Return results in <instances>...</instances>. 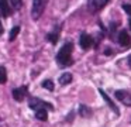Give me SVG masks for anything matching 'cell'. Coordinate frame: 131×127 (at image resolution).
Segmentation results:
<instances>
[{"label": "cell", "mask_w": 131, "mask_h": 127, "mask_svg": "<svg viewBox=\"0 0 131 127\" xmlns=\"http://www.w3.org/2000/svg\"><path fill=\"white\" fill-rule=\"evenodd\" d=\"M116 99H118L123 104L131 107V92H127V90H116Z\"/></svg>", "instance_id": "5b68a950"}, {"label": "cell", "mask_w": 131, "mask_h": 127, "mask_svg": "<svg viewBox=\"0 0 131 127\" xmlns=\"http://www.w3.org/2000/svg\"><path fill=\"white\" fill-rule=\"evenodd\" d=\"M27 93H28V87L27 86L16 87V89H13V97H14V100H17V102H23L24 97L27 96Z\"/></svg>", "instance_id": "8992f818"}, {"label": "cell", "mask_w": 131, "mask_h": 127, "mask_svg": "<svg viewBox=\"0 0 131 127\" xmlns=\"http://www.w3.org/2000/svg\"><path fill=\"white\" fill-rule=\"evenodd\" d=\"M123 8H124L125 13L131 16V4H127V3H124V4H123Z\"/></svg>", "instance_id": "d6986e66"}, {"label": "cell", "mask_w": 131, "mask_h": 127, "mask_svg": "<svg viewBox=\"0 0 131 127\" xmlns=\"http://www.w3.org/2000/svg\"><path fill=\"white\" fill-rule=\"evenodd\" d=\"M72 82V75L71 73H62V75L59 76V85H68Z\"/></svg>", "instance_id": "4fadbf2b"}, {"label": "cell", "mask_w": 131, "mask_h": 127, "mask_svg": "<svg viewBox=\"0 0 131 127\" xmlns=\"http://www.w3.org/2000/svg\"><path fill=\"white\" fill-rule=\"evenodd\" d=\"M118 42L123 47H128L131 44V38H130V34L127 33V30H121L118 33Z\"/></svg>", "instance_id": "30bf717a"}, {"label": "cell", "mask_w": 131, "mask_h": 127, "mask_svg": "<svg viewBox=\"0 0 131 127\" xmlns=\"http://www.w3.org/2000/svg\"><path fill=\"white\" fill-rule=\"evenodd\" d=\"M3 34V25H2V21H0V35Z\"/></svg>", "instance_id": "ffe728a7"}, {"label": "cell", "mask_w": 131, "mask_h": 127, "mask_svg": "<svg viewBox=\"0 0 131 127\" xmlns=\"http://www.w3.org/2000/svg\"><path fill=\"white\" fill-rule=\"evenodd\" d=\"M79 113L83 116V117H88V116H90L92 110L89 109L88 106H85V104H80V106H79Z\"/></svg>", "instance_id": "2e32d148"}, {"label": "cell", "mask_w": 131, "mask_h": 127, "mask_svg": "<svg viewBox=\"0 0 131 127\" xmlns=\"http://www.w3.org/2000/svg\"><path fill=\"white\" fill-rule=\"evenodd\" d=\"M128 65H130V68H131V55L128 56Z\"/></svg>", "instance_id": "44dd1931"}, {"label": "cell", "mask_w": 131, "mask_h": 127, "mask_svg": "<svg viewBox=\"0 0 131 127\" xmlns=\"http://www.w3.org/2000/svg\"><path fill=\"white\" fill-rule=\"evenodd\" d=\"M7 82V71L4 66H0V85Z\"/></svg>", "instance_id": "9a60e30c"}, {"label": "cell", "mask_w": 131, "mask_h": 127, "mask_svg": "<svg viewBox=\"0 0 131 127\" xmlns=\"http://www.w3.org/2000/svg\"><path fill=\"white\" fill-rule=\"evenodd\" d=\"M35 117L38 119V120L41 121H47V119H48V113H47V109H37L35 110Z\"/></svg>", "instance_id": "7c38bea8"}, {"label": "cell", "mask_w": 131, "mask_h": 127, "mask_svg": "<svg viewBox=\"0 0 131 127\" xmlns=\"http://www.w3.org/2000/svg\"><path fill=\"white\" fill-rule=\"evenodd\" d=\"M79 44L83 50H89V48L93 45V38H92L89 34L86 33H82L80 34V38H79Z\"/></svg>", "instance_id": "52a82bcc"}, {"label": "cell", "mask_w": 131, "mask_h": 127, "mask_svg": "<svg viewBox=\"0 0 131 127\" xmlns=\"http://www.w3.org/2000/svg\"><path fill=\"white\" fill-rule=\"evenodd\" d=\"M0 13L3 14V17H9L13 13V8L9 6L7 0H0Z\"/></svg>", "instance_id": "8fae6325"}, {"label": "cell", "mask_w": 131, "mask_h": 127, "mask_svg": "<svg viewBox=\"0 0 131 127\" xmlns=\"http://www.w3.org/2000/svg\"><path fill=\"white\" fill-rule=\"evenodd\" d=\"M130 30H131V18H130Z\"/></svg>", "instance_id": "7402d4cb"}, {"label": "cell", "mask_w": 131, "mask_h": 127, "mask_svg": "<svg viewBox=\"0 0 131 127\" xmlns=\"http://www.w3.org/2000/svg\"><path fill=\"white\" fill-rule=\"evenodd\" d=\"M61 27H62V25H55L54 30H52L51 33L47 34V40H48L51 44H57V42H58V38H59V33H61Z\"/></svg>", "instance_id": "9c48e42d"}, {"label": "cell", "mask_w": 131, "mask_h": 127, "mask_svg": "<svg viewBox=\"0 0 131 127\" xmlns=\"http://www.w3.org/2000/svg\"><path fill=\"white\" fill-rule=\"evenodd\" d=\"M99 93H100V95H102L103 100H104L106 103H107L108 106H110V109L113 110V112L116 113L117 116H118V114H120V112H118V107H117V106H116V103H114V102L111 100L110 97H108V95H107V93H106V92H104V90H103V89H99Z\"/></svg>", "instance_id": "ba28073f"}, {"label": "cell", "mask_w": 131, "mask_h": 127, "mask_svg": "<svg viewBox=\"0 0 131 127\" xmlns=\"http://www.w3.org/2000/svg\"><path fill=\"white\" fill-rule=\"evenodd\" d=\"M110 0H88V10L90 13H97L104 7Z\"/></svg>", "instance_id": "277c9868"}, {"label": "cell", "mask_w": 131, "mask_h": 127, "mask_svg": "<svg viewBox=\"0 0 131 127\" xmlns=\"http://www.w3.org/2000/svg\"><path fill=\"white\" fill-rule=\"evenodd\" d=\"M42 87L47 90H49V92H52V90H54V83H52L51 79H45V81L42 82Z\"/></svg>", "instance_id": "ac0fdd59"}, {"label": "cell", "mask_w": 131, "mask_h": 127, "mask_svg": "<svg viewBox=\"0 0 131 127\" xmlns=\"http://www.w3.org/2000/svg\"><path fill=\"white\" fill-rule=\"evenodd\" d=\"M72 51H73V42L68 41L62 45V48L59 50V52L57 54V62L61 68H66L69 65L73 64L72 59Z\"/></svg>", "instance_id": "6da1fadb"}, {"label": "cell", "mask_w": 131, "mask_h": 127, "mask_svg": "<svg viewBox=\"0 0 131 127\" xmlns=\"http://www.w3.org/2000/svg\"><path fill=\"white\" fill-rule=\"evenodd\" d=\"M7 3H9V6L13 10H20L23 7V2L21 0H7Z\"/></svg>", "instance_id": "5bb4252c"}, {"label": "cell", "mask_w": 131, "mask_h": 127, "mask_svg": "<svg viewBox=\"0 0 131 127\" xmlns=\"http://www.w3.org/2000/svg\"><path fill=\"white\" fill-rule=\"evenodd\" d=\"M18 33H20V27H18V25L13 27L12 31H10V35H9V41H14V38L18 35Z\"/></svg>", "instance_id": "e0dca14e"}, {"label": "cell", "mask_w": 131, "mask_h": 127, "mask_svg": "<svg viewBox=\"0 0 131 127\" xmlns=\"http://www.w3.org/2000/svg\"><path fill=\"white\" fill-rule=\"evenodd\" d=\"M28 106H30V109H32V110L41 109V107H42V109L54 110V107H52V104H51V103H47V102L41 100V99H38V97H32V99H30Z\"/></svg>", "instance_id": "3957f363"}, {"label": "cell", "mask_w": 131, "mask_h": 127, "mask_svg": "<svg viewBox=\"0 0 131 127\" xmlns=\"http://www.w3.org/2000/svg\"><path fill=\"white\" fill-rule=\"evenodd\" d=\"M48 0H32V7H31V17L34 20H38L42 16L44 10H45Z\"/></svg>", "instance_id": "7a4b0ae2"}]
</instances>
